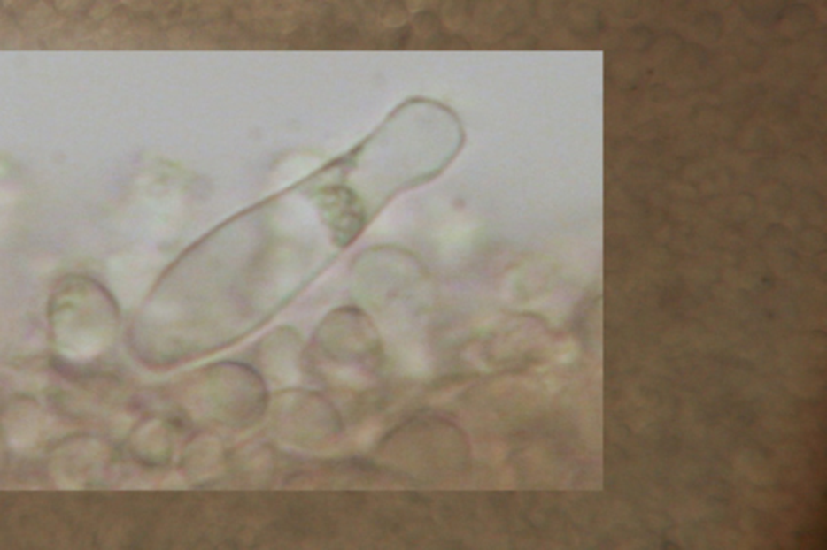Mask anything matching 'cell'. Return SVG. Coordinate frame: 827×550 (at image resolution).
<instances>
[{"label": "cell", "instance_id": "cell-1", "mask_svg": "<svg viewBox=\"0 0 827 550\" xmlns=\"http://www.w3.org/2000/svg\"><path fill=\"white\" fill-rule=\"evenodd\" d=\"M321 205L327 221L341 246L356 238L364 225V211L358 197L346 187H328L321 194Z\"/></svg>", "mask_w": 827, "mask_h": 550}]
</instances>
